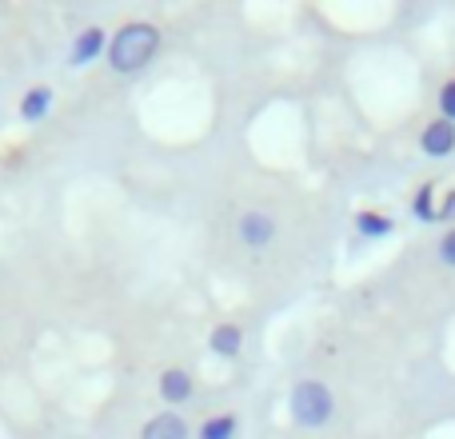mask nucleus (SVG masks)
Listing matches in <instances>:
<instances>
[{
  "label": "nucleus",
  "instance_id": "nucleus-12",
  "mask_svg": "<svg viewBox=\"0 0 455 439\" xmlns=\"http://www.w3.org/2000/svg\"><path fill=\"white\" fill-rule=\"evenodd\" d=\"M411 212H416V220H440V208H435V192L432 188H419L416 200H411Z\"/></svg>",
  "mask_w": 455,
  "mask_h": 439
},
{
  "label": "nucleus",
  "instance_id": "nucleus-4",
  "mask_svg": "<svg viewBox=\"0 0 455 439\" xmlns=\"http://www.w3.org/2000/svg\"><path fill=\"white\" fill-rule=\"evenodd\" d=\"M235 232H240V240L248 243V248H267V243L275 240V220L267 212H243Z\"/></svg>",
  "mask_w": 455,
  "mask_h": 439
},
{
  "label": "nucleus",
  "instance_id": "nucleus-11",
  "mask_svg": "<svg viewBox=\"0 0 455 439\" xmlns=\"http://www.w3.org/2000/svg\"><path fill=\"white\" fill-rule=\"evenodd\" d=\"M355 227H360V235H371V240H376V235L392 232L395 224L387 216H379V212H360V216H355Z\"/></svg>",
  "mask_w": 455,
  "mask_h": 439
},
{
  "label": "nucleus",
  "instance_id": "nucleus-15",
  "mask_svg": "<svg viewBox=\"0 0 455 439\" xmlns=\"http://www.w3.org/2000/svg\"><path fill=\"white\" fill-rule=\"evenodd\" d=\"M455 212V192H448V200H443V208H440V220H448Z\"/></svg>",
  "mask_w": 455,
  "mask_h": 439
},
{
  "label": "nucleus",
  "instance_id": "nucleus-5",
  "mask_svg": "<svg viewBox=\"0 0 455 439\" xmlns=\"http://www.w3.org/2000/svg\"><path fill=\"white\" fill-rule=\"evenodd\" d=\"M419 148L427 152V156H451L455 152V124L451 120H432V124L419 132Z\"/></svg>",
  "mask_w": 455,
  "mask_h": 439
},
{
  "label": "nucleus",
  "instance_id": "nucleus-6",
  "mask_svg": "<svg viewBox=\"0 0 455 439\" xmlns=\"http://www.w3.org/2000/svg\"><path fill=\"white\" fill-rule=\"evenodd\" d=\"M156 392H160V400L164 403H188L192 400V376L184 368H164L160 371V379H156Z\"/></svg>",
  "mask_w": 455,
  "mask_h": 439
},
{
  "label": "nucleus",
  "instance_id": "nucleus-10",
  "mask_svg": "<svg viewBox=\"0 0 455 439\" xmlns=\"http://www.w3.org/2000/svg\"><path fill=\"white\" fill-rule=\"evenodd\" d=\"M235 432H240L235 416H212V419H204V427H200V439H235Z\"/></svg>",
  "mask_w": 455,
  "mask_h": 439
},
{
  "label": "nucleus",
  "instance_id": "nucleus-14",
  "mask_svg": "<svg viewBox=\"0 0 455 439\" xmlns=\"http://www.w3.org/2000/svg\"><path fill=\"white\" fill-rule=\"evenodd\" d=\"M440 259L448 267H455V227H448V232H443V240H440Z\"/></svg>",
  "mask_w": 455,
  "mask_h": 439
},
{
  "label": "nucleus",
  "instance_id": "nucleus-2",
  "mask_svg": "<svg viewBox=\"0 0 455 439\" xmlns=\"http://www.w3.org/2000/svg\"><path fill=\"white\" fill-rule=\"evenodd\" d=\"M288 408L299 427H323L331 419V411H336V400H331L328 384H320V379H299V384L291 387Z\"/></svg>",
  "mask_w": 455,
  "mask_h": 439
},
{
  "label": "nucleus",
  "instance_id": "nucleus-3",
  "mask_svg": "<svg viewBox=\"0 0 455 439\" xmlns=\"http://www.w3.org/2000/svg\"><path fill=\"white\" fill-rule=\"evenodd\" d=\"M104 52H108V32L92 24V28H84L76 40H72L68 64H72V68H84L88 60H96V56H104Z\"/></svg>",
  "mask_w": 455,
  "mask_h": 439
},
{
  "label": "nucleus",
  "instance_id": "nucleus-9",
  "mask_svg": "<svg viewBox=\"0 0 455 439\" xmlns=\"http://www.w3.org/2000/svg\"><path fill=\"white\" fill-rule=\"evenodd\" d=\"M48 112H52V88H28L20 100V116L28 120V124H36V120H44Z\"/></svg>",
  "mask_w": 455,
  "mask_h": 439
},
{
  "label": "nucleus",
  "instance_id": "nucleus-1",
  "mask_svg": "<svg viewBox=\"0 0 455 439\" xmlns=\"http://www.w3.org/2000/svg\"><path fill=\"white\" fill-rule=\"evenodd\" d=\"M156 52H160V28L148 20H132L108 36L104 60H108V68L116 72V76H136V72L148 68Z\"/></svg>",
  "mask_w": 455,
  "mask_h": 439
},
{
  "label": "nucleus",
  "instance_id": "nucleus-7",
  "mask_svg": "<svg viewBox=\"0 0 455 439\" xmlns=\"http://www.w3.org/2000/svg\"><path fill=\"white\" fill-rule=\"evenodd\" d=\"M140 439H188V424H184L176 411H160V416H152L148 424H144Z\"/></svg>",
  "mask_w": 455,
  "mask_h": 439
},
{
  "label": "nucleus",
  "instance_id": "nucleus-8",
  "mask_svg": "<svg viewBox=\"0 0 455 439\" xmlns=\"http://www.w3.org/2000/svg\"><path fill=\"white\" fill-rule=\"evenodd\" d=\"M208 347H212L216 355H224V360H235L243 347V331L235 328V323H220V328H212V336H208Z\"/></svg>",
  "mask_w": 455,
  "mask_h": 439
},
{
  "label": "nucleus",
  "instance_id": "nucleus-13",
  "mask_svg": "<svg viewBox=\"0 0 455 439\" xmlns=\"http://www.w3.org/2000/svg\"><path fill=\"white\" fill-rule=\"evenodd\" d=\"M440 112H443V120L455 124V80H448V84L440 88Z\"/></svg>",
  "mask_w": 455,
  "mask_h": 439
}]
</instances>
